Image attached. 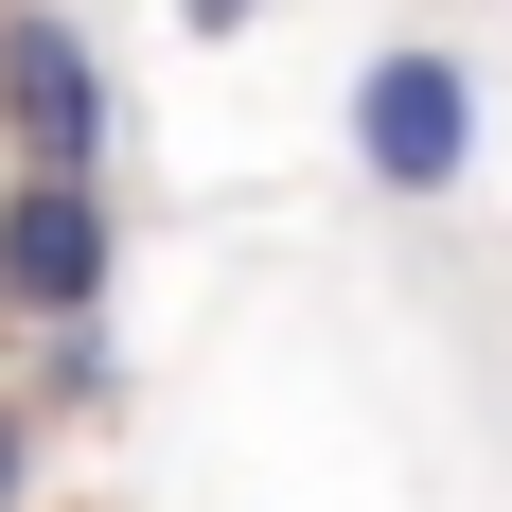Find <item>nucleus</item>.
Segmentation results:
<instances>
[{
	"instance_id": "f03ea898",
	"label": "nucleus",
	"mask_w": 512,
	"mask_h": 512,
	"mask_svg": "<svg viewBox=\"0 0 512 512\" xmlns=\"http://www.w3.org/2000/svg\"><path fill=\"white\" fill-rule=\"evenodd\" d=\"M106 142H124L106 36L71 0H0V177H106Z\"/></svg>"
},
{
	"instance_id": "39448f33",
	"label": "nucleus",
	"mask_w": 512,
	"mask_h": 512,
	"mask_svg": "<svg viewBox=\"0 0 512 512\" xmlns=\"http://www.w3.org/2000/svg\"><path fill=\"white\" fill-rule=\"evenodd\" d=\"M36 424H53V407L18 389V371H0V512H36Z\"/></svg>"
},
{
	"instance_id": "7ed1b4c3",
	"label": "nucleus",
	"mask_w": 512,
	"mask_h": 512,
	"mask_svg": "<svg viewBox=\"0 0 512 512\" xmlns=\"http://www.w3.org/2000/svg\"><path fill=\"white\" fill-rule=\"evenodd\" d=\"M106 283H124L106 177H0V336H71L106 318Z\"/></svg>"
},
{
	"instance_id": "423d86ee",
	"label": "nucleus",
	"mask_w": 512,
	"mask_h": 512,
	"mask_svg": "<svg viewBox=\"0 0 512 512\" xmlns=\"http://www.w3.org/2000/svg\"><path fill=\"white\" fill-rule=\"evenodd\" d=\"M159 18H177V36H195V53H230V36H248V18H265V0H159Z\"/></svg>"
},
{
	"instance_id": "f257e3e1",
	"label": "nucleus",
	"mask_w": 512,
	"mask_h": 512,
	"mask_svg": "<svg viewBox=\"0 0 512 512\" xmlns=\"http://www.w3.org/2000/svg\"><path fill=\"white\" fill-rule=\"evenodd\" d=\"M336 142H354V177L389 212H442L477 177V142H495V89H477L460 36H371L354 89H336Z\"/></svg>"
},
{
	"instance_id": "20e7f679",
	"label": "nucleus",
	"mask_w": 512,
	"mask_h": 512,
	"mask_svg": "<svg viewBox=\"0 0 512 512\" xmlns=\"http://www.w3.org/2000/svg\"><path fill=\"white\" fill-rule=\"evenodd\" d=\"M18 389H36L53 424H106V407H124V336H106V318H71V336H18Z\"/></svg>"
}]
</instances>
